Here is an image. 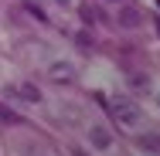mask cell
Wrapping results in <instances>:
<instances>
[{"instance_id":"cell-1","label":"cell","mask_w":160,"mask_h":156,"mask_svg":"<svg viewBox=\"0 0 160 156\" xmlns=\"http://www.w3.org/2000/svg\"><path fill=\"white\" fill-rule=\"evenodd\" d=\"M106 109H109V116L119 125H136L140 122V105H136L133 98H112Z\"/></svg>"},{"instance_id":"cell-2","label":"cell","mask_w":160,"mask_h":156,"mask_svg":"<svg viewBox=\"0 0 160 156\" xmlns=\"http://www.w3.org/2000/svg\"><path fill=\"white\" fill-rule=\"evenodd\" d=\"M48 75H51V82H58V85H72V82H75V68H72L68 61L51 64V71H48Z\"/></svg>"},{"instance_id":"cell-3","label":"cell","mask_w":160,"mask_h":156,"mask_svg":"<svg viewBox=\"0 0 160 156\" xmlns=\"http://www.w3.org/2000/svg\"><path fill=\"white\" fill-rule=\"evenodd\" d=\"M10 92H14V95H21V98H28V102H41V88H38L34 82H17Z\"/></svg>"},{"instance_id":"cell-4","label":"cell","mask_w":160,"mask_h":156,"mask_svg":"<svg viewBox=\"0 0 160 156\" xmlns=\"http://www.w3.org/2000/svg\"><path fill=\"white\" fill-rule=\"evenodd\" d=\"M119 24L133 31V27H140V24H143V14H140L136 7H123V10H119Z\"/></svg>"},{"instance_id":"cell-5","label":"cell","mask_w":160,"mask_h":156,"mask_svg":"<svg viewBox=\"0 0 160 156\" xmlns=\"http://www.w3.org/2000/svg\"><path fill=\"white\" fill-rule=\"evenodd\" d=\"M136 143H140V149H147V153H157V156H160V136H157V132H143Z\"/></svg>"},{"instance_id":"cell-6","label":"cell","mask_w":160,"mask_h":156,"mask_svg":"<svg viewBox=\"0 0 160 156\" xmlns=\"http://www.w3.org/2000/svg\"><path fill=\"white\" fill-rule=\"evenodd\" d=\"M78 14H82V21H85V24H92V21H106V14L99 10L96 3H82V7H78Z\"/></svg>"},{"instance_id":"cell-7","label":"cell","mask_w":160,"mask_h":156,"mask_svg":"<svg viewBox=\"0 0 160 156\" xmlns=\"http://www.w3.org/2000/svg\"><path fill=\"white\" fill-rule=\"evenodd\" d=\"M92 143H96L99 149H109V146H112V136H109L102 125H92Z\"/></svg>"},{"instance_id":"cell-8","label":"cell","mask_w":160,"mask_h":156,"mask_svg":"<svg viewBox=\"0 0 160 156\" xmlns=\"http://www.w3.org/2000/svg\"><path fill=\"white\" fill-rule=\"evenodd\" d=\"M0 122H7V125H21V122H24V119H21L17 112H10L7 105H0Z\"/></svg>"},{"instance_id":"cell-9","label":"cell","mask_w":160,"mask_h":156,"mask_svg":"<svg viewBox=\"0 0 160 156\" xmlns=\"http://www.w3.org/2000/svg\"><path fill=\"white\" fill-rule=\"evenodd\" d=\"M75 44H78V48H85V51H89V48H92V37H89V34L82 31V34H78V37H75Z\"/></svg>"},{"instance_id":"cell-10","label":"cell","mask_w":160,"mask_h":156,"mask_svg":"<svg viewBox=\"0 0 160 156\" xmlns=\"http://www.w3.org/2000/svg\"><path fill=\"white\" fill-rule=\"evenodd\" d=\"M28 14H34V17H38V21L44 24V14H41V7H34V3H28Z\"/></svg>"},{"instance_id":"cell-11","label":"cell","mask_w":160,"mask_h":156,"mask_svg":"<svg viewBox=\"0 0 160 156\" xmlns=\"http://www.w3.org/2000/svg\"><path fill=\"white\" fill-rule=\"evenodd\" d=\"M133 85L136 88H147V75H133Z\"/></svg>"},{"instance_id":"cell-12","label":"cell","mask_w":160,"mask_h":156,"mask_svg":"<svg viewBox=\"0 0 160 156\" xmlns=\"http://www.w3.org/2000/svg\"><path fill=\"white\" fill-rule=\"evenodd\" d=\"M72 156H89V153H85V149H78V146H75V149H72Z\"/></svg>"},{"instance_id":"cell-13","label":"cell","mask_w":160,"mask_h":156,"mask_svg":"<svg viewBox=\"0 0 160 156\" xmlns=\"http://www.w3.org/2000/svg\"><path fill=\"white\" fill-rule=\"evenodd\" d=\"M55 3H58V7H68V3H72V0H55Z\"/></svg>"},{"instance_id":"cell-14","label":"cell","mask_w":160,"mask_h":156,"mask_svg":"<svg viewBox=\"0 0 160 156\" xmlns=\"http://www.w3.org/2000/svg\"><path fill=\"white\" fill-rule=\"evenodd\" d=\"M157 34H160V21H157Z\"/></svg>"},{"instance_id":"cell-15","label":"cell","mask_w":160,"mask_h":156,"mask_svg":"<svg viewBox=\"0 0 160 156\" xmlns=\"http://www.w3.org/2000/svg\"><path fill=\"white\" fill-rule=\"evenodd\" d=\"M157 7H160V0H157Z\"/></svg>"}]
</instances>
